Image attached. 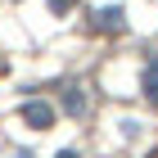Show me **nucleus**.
Returning a JSON list of instances; mask_svg holds the SVG:
<instances>
[{"label": "nucleus", "mask_w": 158, "mask_h": 158, "mask_svg": "<svg viewBox=\"0 0 158 158\" xmlns=\"http://www.w3.org/2000/svg\"><path fill=\"white\" fill-rule=\"evenodd\" d=\"M23 122L32 127V131H50V127H54V104H45V99H27V104H23Z\"/></svg>", "instance_id": "obj_1"}, {"label": "nucleus", "mask_w": 158, "mask_h": 158, "mask_svg": "<svg viewBox=\"0 0 158 158\" xmlns=\"http://www.w3.org/2000/svg\"><path fill=\"white\" fill-rule=\"evenodd\" d=\"M95 27H99V32H122V9H118V5L95 9Z\"/></svg>", "instance_id": "obj_2"}, {"label": "nucleus", "mask_w": 158, "mask_h": 158, "mask_svg": "<svg viewBox=\"0 0 158 158\" xmlns=\"http://www.w3.org/2000/svg\"><path fill=\"white\" fill-rule=\"evenodd\" d=\"M63 113H68V118H81V113H86V95H81V86H68V90H63Z\"/></svg>", "instance_id": "obj_3"}, {"label": "nucleus", "mask_w": 158, "mask_h": 158, "mask_svg": "<svg viewBox=\"0 0 158 158\" xmlns=\"http://www.w3.org/2000/svg\"><path fill=\"white\" fill-rule=\"evenodd\" d=\"M140 86H145V99L158 109V59H149V68H145V81H140Z\"/></svg>", "instance_id": "obj_4"}, {"label": "nucleus", "mask_w": 158, "mask_h": 158, "mask_svg": "<svg viewBox=\"0 0 158 158\" xmlns=\"http://www.w3.org/2000/svg\"><path fill=\"white\" fill-rule=\"evenodd\" d=\"M50 9H54V14H68V9H73V0H50Z\"/></svg>", "instance_id": "obj_5"}, {"label": "nucleus", "mask_w": 158, "mask_h": 158, "mask_svg": "<svg viewBox=\"0 0 158 158\" xmlns=\"http://www.w3.org/2000/svg\"><path fill=\"white\" fill-rule=\"evenodd\" d=\"M54 158H81V154H77V149H59Z\"/></svg>", "instance_id": "obj_6"}]
</instances>
